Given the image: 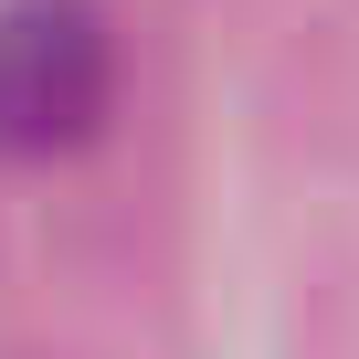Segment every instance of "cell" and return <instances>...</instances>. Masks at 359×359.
<instances>
[{"label":"cell","instance_id":"6da1fadb","mask_svg":"<svg viewBox=\"0 0 359 359\" xmlns=\"http://www.w3.org/2000/svg\"><path fill=\"white\" fill-rule=\"evenodd\" d=\"M116 106L106 0H0V158H64Z\"/></svg>","mask_w":359,"mask_h":359}]
</instances>
